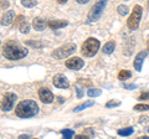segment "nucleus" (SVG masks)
<instances>
[{"label":"nucleus","mask_w":149,"mask_h":139,"mask_svg":"<svg viewBox=\"0 0 149 139\" xmlns=\"http://www.w3.org/2000/svg\"><path fill=\"white\" fill-rule=\"evenodd\" d=\"M3 55L8 60H20L27 55V50L15 41H8L3 46Z\"/></svg>","instance_id":"1"},{"label":"nucleus","mask_w":149,"mask_h":139,"mask_svg":"<svg viewBox=\"0 0 149 139\" xmlns=\"http://www.w3.org/2000/svg\"><path fill=\"white\" fill-rule=\"evenodd\" d=\"M37 112H39V106L36 104L35 101H31V99L20 102L15 108V113L20 118H31L36 115Z\"/></svg>","instance_id":"2"},{"label":"nucleus","mask_w":149,"mask_h":139,"mask_svg":"<svg viewBox=\"0 0 149 139\" xmlns=\"http://www.w3.org/2000/svg\"><path fill=\"white\" fill-rule=\"evenodd\" d=\"M74 51H76V45L72 42H68V44H65L62 46H60V47H57L56 50H54L51 56L56 60H63V58L68 57L70 55H72Z\"/></svg>","instance_id":"3"},{"label":"nucleus","mask_w":149,"mask_h":139,"mask_svg":"<svg viewBox=\"0 0 149 139\" xmlns=\"http://www.w3.org/2000/svg\"><path fill=\"white\" fill-rule=\"evenodd\" d=\"M100 50V41L95 38H88L82 45V54L87 57H93Z\"/></svg>","instance_id":"4"},{"label":"nucleus","mask_w":149,"mask_h":139,"mask_svg":"<svg viewBox=\"0 0 149 139\" xmlns=\"http://www.w3.org/2000/svg\"><path fill=\"white\" fill-rule=\"evenodd\" d=\"M142 13H143V9L141 5H136L133 8V11L130 14V16L128 17V21H127V26L129 27V30H137L138 26H139V22H141V17H142Z\"/></svg>","instance_id":"5"},{"label":"nucleus","mask_w":149,"mask_h":139,"mask_svg":"<svg viewBox=\"0 0 149 139\" xmlns=\"http://www.w3.org/2000/svg\"><path fill=\"white\" fill-rule=\"evenodd\" d=\"M106 5H107L106 0H101V1L95 3V5L91 8L90 13H88V16H87L88 22H95V21L98 20L101 17V15H102V13H103V10H104Z\"/></svg>","instance_id":"6"},{"label":"nucleus","mask_w":149,"mask_h":139,"mask_svg":"<svg viewBox=\"0 0 149 139\" xmlns=\"http://www.w3.org/2000/svg\"><path fill=\"white\" fill-rule=\"evenodd\" d=\"M15 101H16V95L15 93H13V92H8V93H5V96L3 97L1 109L4 111V112L11 111L14 104H15Z\"/></svg>","instance_id":"7"},{"label":"nucleus","mask_w":149,"mask_h":139,"mask_svg":"<svg viewBox=\"0 0 149 139\" xmlns=\"http://www.w3.org/2000/svg\"><path fill=\"white\" fill-rule=\"evenodd\" d=\"M52 83L55 87H57V88H68L70 87V82L66 77L61 73H58V75H55L54 78H52Z\"/></svg>","instance_id":"8"},{"label":"nucleus","mask_w":149,"mask_h":139,"mask_svg":"<svg viewBox=\"0 0 149 139\" xmlns=\"http://www.w3.org/2000/svg\"><path fill=\"white\" fill-rule=\"evenodd\" d=\"M83 65H85V62H83L82 58H80V57H72L66 61V67L70 70H74V71L81 70L83 67Z\"/></svg>","instance_id":"9"},{"label":"nucleus","mask_w":149,"mask_h":139,"mask_svg":"<svg viewBox=\"0 0 149 139\" xmlns=\"http://www.w3.org/2000/svg\"><path fill=\"white\" fill-rule=\"evenodd\" d=\"M39 97H40V99L44 102V103H51V102L54 101V95H52V92H51L49 88H40L39 90Z\"/></svg>","instance_id":"10"},{"label":"nucleus","mask_w":149,"mask_h":139,"mask_svg":"<svg viewBox=\"0 0 149 139\" xmlns=\"http://www.w3.org/2000/svg\"><path fill=\"white\" fill-rule=\"evenodd\" d=\"M147 55H148V52L144 50V51H141L136 56V58H134V61H133V66L136 68V71H142V65L144 62V58L147 57Z\"/></svg>","instance_id":"11"},{"label":"nucleus","mask_w":149,"mask_h":139,"mask_svg":"<svg viewBox=\"0 0 149 139\" xmlns=\"http://www.w3.org/2000/svg\"><path fill=\"white\" fill-rule=\"evenodd\" d=\"M14 16H15V13H14L13 10L6 11L1 17V25L3 26H9L14 21Z\"/></svg>","instance_id":"12"},{"label":"nucleus","mask_w":149,"mask_h":139,"mask_svg":"<svg viewBox=\"0 0 149 139\" xmlns=\"http://www.w3.org/2000/svg\"><path fill=\"white\" fill-rule=\"evenodd\" d=\"M47 25L52 30H57V29H61V27L67 26L68 25V21L67 20H50Z\"/></svg>","instance_id":"13"},{"label":"nucleus","mask_w":149,"mask_h":139,"mask_svg":"<svg viewBox=\"0 0 149 139\" xmlns=\"http://www.w3.org/2000/svg\"><path fill=\"white\" fill-rule=\"evenodd\" d=\"M32 26H34V29L36 31H42L46 27V22L44 19H41V17H35V19L32 20Z\"/></svg>","instance_id":"14"},{"label":"nucleus","mask_w":149,"mask_h":139,"mask_svg":"<svg viewBox=\"0 0 149 139\" xmlns=\"http://www.w3.org/2000/svg\"><path fill=\"white\" fill-rule=\"evenodd\" d=\"M114 49H116L114 41H108L107 44H104V46H103V49H102V51H103V54H106V55H111V54L114 51Z\"/></svg>","instance_id":"15"},{"label":"nucleus","mask_w":149,"mask_h":139,"mask_svg":"<svg viewBox=\"0 0 149 139\" xmlns=\"http://www.w3.org/2000/svg\"><path fill=\"white\" fill-rule=\"evenodd\" d=\"M93 104H95V101H86L85 103H82V104H80V106H77V107H74L73 112H81V111L86 109V108H88V107H92Z\"/></svg>","instance_id":"16"},{"label":"nucleus","mask_w":149,"mask_h":139,"mask_svg":"<svg viewBox=\"0 0 149 139\" xmlns=\"http://www.w3.org/2000/svg\"><path fill=\"white\" fill-rule=\"evenodd\" d=\"M130 76H132V73H130V71H128V70H120L118 73V78L120 81H125Z\"/></svg>","instance_id":"17"},{"label":"nucleus","mask_w":149,"mask_h":139,"mask_svg":"<svg viewBox=\"0 0 149 139\" xmlns=\"http://www.w3.org/2000/svg\"><path fill=\"white\" fill-rule=\"evenodd\" d=\"M133 132H134V129L132 127H128V128L119 129L118 134H119V136H122V137H128V136H130V134H133Z\"/></svg>","instance_id":"18"},{"label":"nucleus","mask_w":149,"mask_h":139,"mask_svg":"<svg viewBox=\"0 0 149 139\" xmlns=\"http://www.w3.org/2000/svg\"><path fill=\"white\" fill-rule=\"evenodd\" d=\"M63 138L62 139H72V137L74 136V132L71 131V129H63V131H61Z\"/></svg>","instance_id":"19"},{"label":"nucleus","mask_w":149,"mask_h":139,"mask_svg":"<svg viewBox=\"0 0 149 139\" xmlns=\"http://www.w3.org/2000/svg\"><path fill=\"white\" fill-rule=\"evenodd\" d=\"M101 93H102V91L98 88H90L87 91V95L90 97H98V96H101Z\"/></svg>","instance_id":"20"},{"label":"nucleus","mask_w":149,"mask_h":139,"mask_svg":"<svg viewBox=\"0 0 149 139\" xmlns=\"http://www.w3.org/2000/svg\"><path fill=\"white\" fill-rule=\"evenodd\" d=\"M21 4L25 8H34V6H36L37 1H35V0H22Z\"/></svg>","instance_id":"21"},{"label":"nucleus","mask_w":149,"mask_h":139,"mask_svg":"<svg viewBox=\"0 0 149 139\" xmlns=\"http://www.w3.org/2000/svg\"><path fill=\"white\" fill-rule=\"evenodd\" d=\"M20 31L22 32V34H27V32L30 31V25L27 24L26 21H22L21 25H20Z\"/></svg>","instance_id":"22"},{"label":"nucleus","mask_w":149,"mask_h":139,"mask_svg":"<svg viewBox=\"0 0 149 139\" xmlns=\"http://www.w3.org/2000/svg\"><path fill=\"white\" fill-rule=\"evenodd\" d=\"M117 10H118V13H119V15L124 16V15H127V14H128V10H129V9H128L127 5H123V4H122V5H119V6H118Z\"/></svg>","instance_id":"23"},{"label":"nucleus","mask_w":149,"mask_h":139,"mask_svg":"<svg viewBox=\"0 0 149 139\" xmlns=\"http://www.w3.org/2000/svg\"><path fill=\"white\" fill-rule=\"evenodd\" d=\"M148 109H149V104L139 103V104L134 106V111H139V112H142V111H148Z\"/></svg>","instance_id":"24"},{"label":"nucleus","mask_w":149,"mask_h":139,"mask_svg":"<svg viewBox=\"0 0 149 139\" xmlns=\"http://www.w3.org/2000/svg\"><path fill=\"white\" fill-rule=\"evenodd\" d=\"M118 106H120V101H117V99H114V101H109V102H107V103H106V107H107V108L118 107Z\"/></svg>","instance_id":"25"},{"label":"nucleus","mask_w":149,"mask_h":139,"mask_svg":"<svg viewBox=\"0 0 149 139\" xmlns=\"http://www.w3.org/2000/svg\"><path fill=\"white\" fill-rule=\"evenodd\" d=\"M74 90H76V92H77V97L78 98H81V97L83 96V87H81L80 86V83H76V85H74Z\"/></svg>","instance_id":"26"},{"label":"nucleus","mask_w":149,"mask_h":139,"mask_svg":"<svg viewBox=\"0 0 149 139\" xmlns=\"http://www.w3.org/2000/svg\"><path fill=\"white\" fill-rule=\"evenodd\" d=\"M26 44L30 45V46H34V47H41V46H42V44H41V42H32L31 40L26 41Z\"/></svg>","instance_id":"27"},{"label":"nucleus","mask_w":149,"mask_h":139,"mask_svg":"<svg viewBox=\"0 0 149 139\" xmlns=\"http://www.w3.org/2000/svg\"><path fill=\"white\" fill-rule=\"evenodd\" d=\"M149 98V92H146V93H142L141 96L138 97L139 101H143V99H148Z\"/></svg>","instance_id":"28"},{"label":"nucleus","mask_w":149,"mask_h":139,"mask_svg":"<svg viewBox=\"0 0 149 139\" xmlns=\"http://www.w3.org/2000/svg\"><path fill=\"white\" fill-rule=\"evenodd\" d=\"M123 86H124V88H127V90H136L137 88L136 85H123Z\"/></svg>","instance_id":"29"},{"label":"nucleus","mask_w":149,"mask_h":139,"mask_svg":"<svg viewBox=\"0 0 149 139\" xmlns=\"http://www.w3.org/2000/svg\"><path fill=\"white\" fill-rule=\"evenodd\" d=\"M74 139H90V138L85 136V134H78V136H74Z\"/></svg>","instance_id":"30"},{"label":"nucleus","mask_w":149,"mask_h":139,"mask_svg":"<svg viewBox=\"0 0 149 139\" xmlns=\"http://www.w3.org/2000/svg\"><path fill=\"white\" fill-rule=\"evenodd\" d=\"M17 139H30V137L27 136V134H22V136H20Z\"/></svg>","instance_id":"31"},{"label":"nucleus","mask_w":149,"mask_h":139,"mask_svg":"<svg viewBox=\"0 0 149 139\" xmlns=\"http://www.w3.org/2000/svg\"><path fill=\"white\" fill-rule=\"evenodd\" d=\"M9 6V3H1V9H4V8H8Z\"/></svg>","instance_id":"32"},{"label":"nucleus","mask_w":149,"mask_h":139,"mask_svg":"<svg viewBox=\"0 0 149 139\" xmlns=\"http://www.w3.org/2000/svg\"><path fill=\"white\" fill-rule=\"evenodd\" d=\"M77 1L80 3V4H87V3H88V0H77Z\"/></svg>","instance_id":"33"},{"label":"nucleus","mask_w":149,"mask_h":139,"mask_svg":"<svg viewBox=\"0 0 149 139\" xmlns=\"http://www.w3.org/2000/svg\"><path fill=\"white\" fill-rule=\"evenodd\" d=\"M58 102H60V103H62V102H63V98H62V97H58Z\"/></svg>","instance_id":"34"},{"label":"nucleus","mask_w":149,"mask_h":139,"mask_svg":"<svg viewBox=\"0 0 149 139\" xmlns=\"http://www.w3.org/2000/svg\"><path fill=\"white\" fill-rule=\"evenodd\" d=\"M138 139H149V137H139Z\"/></svg>","instance_id":"35"},{"label":"nucleus","mask_w":149,"mask_h":139,"mask_svg":"<svg viewBox=\"0 0 149 139\" xmlns=\"http://www.w3.org/2000/svg\"><path fill=\"white\" fill-rule=\"evenodd\" d=\"M34 139H37V138H34Z\"/></svg>","instance_id":"36"}]
</instances>
